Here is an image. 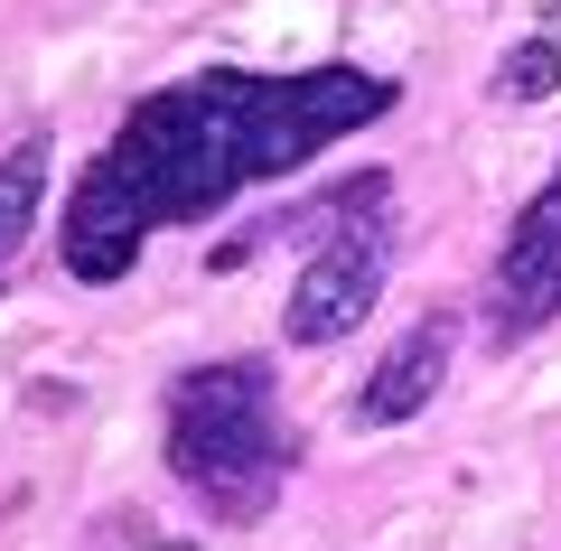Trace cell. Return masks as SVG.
I'll return each instance as SVG.
<instances>
[{
	"mask_svg": "<svg viewBox=\"0 0 561 551\" xmlns=\"http://www.w3.org/2000/svg\"><path fill=\"white\" fill-rule=\"evenodd\" d=\"M383 272H393V234H383L375 216L365 225H328V243L290 272L280 336H290V346H337V336H356L365 309L383 299Z\"/></svg>",
	"mask_w": 561,
	"mask_h": 551,
	"instance_id": "3",
	"label": "cell"
},
{
	"mask_svg": "<svg viewBox=\"0 0 561 551\" xmlns=\"http://www.w3.org/2000/svg\"><path fill=\"white\" fill-rule=\"evenodd\" d=\"M290 458H300V439L280 431L262 355H225V365H197L169 383V477L216 524H262Z\"/></svg>",
	"mask_w": 561,
	"mask_h": 551,
	"instance_id": "2",
	"label": "cell"
},
{
	"mask_svg": "<svg viewBox=\"0 0 561 551\" xmlns=\"http://www.w3.org/2000/svg\"><path fill=\"white\" fill-rule=\"evenodd\" d=\"M47 150H57L47 131H20L0 150V262L28 243V225H38V206H47Z\"/></svg>",
	"mask_w": 561,
	"mask_h": 551,
	"instance_id": "6",
	"label": "cell"
},
{
	"mask_svg": "<svg viewBox=\"0 0 561 551\" xmlns=\"http://www.w3.org/2000/svg\"><path fill=\"white\" fill-rule=\"evenodd\" d=\"M449 355H459V318H449V309L412 318V328L383 346V365L365 375L356 431H402V421H421L431 402H440V383H449Z\"/></svg>",
	"mask_w": 561,
	"mask_h": 551,
	"instance_id": "5",
	"label": "cell"
},
{
	"mask_svg": "<svg viewBox=\"0 0 561 551\" xmlns=\"http://www.w3.org/2000/svg\"><path fill=\"white\" fill-rule=\"evenodd\" d=\"M542 94H561V47H552V38L505 47V66H496V103H542Z\"/></svg>",
	"mask_w": 561,
	"mask_h": 551,
	"instance_id": "7",
	"label": "cell"
},
{
	"mask_svg": "<svg viewBox=\"0 0 561 551\" xmlns=\"http://www.w3.org/2000/svg\"><path fill=\"white\" fill-rule=\"evenodd\" d=\"M383 113H393V76H375V66H300V76L206 66V76L122 113V131L103 140V159L66 197V272L122 280L160 225L225 216L253 177L309 169L328 140L365 131Z\"/></svg>",
	"mask_w": 561,
	"mask_h": 551,
	"instance_id": "1",
	"label": "cell"
},
{
	"mask_svg": "<svg viewBox=\"0 0 561 551\" xmlns=\"http://www.w3.org/2000/svg\"><path fill=\"white\" fill-rule=\"evenodd\" d=\"M140 551H197V542H140Z\"/></svg>",
	"mask_w": 561,
	"mask_h": 551,
	"instance_id": "8",
	"label": "cell"
},
{
	"mask_svg": "<svg viewBox=\"0 0 561 551\" xmlns=\"http://www.w3.org/2000/svg\"><path fill=\"white\" fill-rule=\"evenodd\" d=\"M486 346H524L561 318V169L496 243V272H486Z\"/></svg>",
	"mask_w": 561,
	"mask_h": 551,
	"instance_id": "4",
	"label": "cell"
}]
</instances>
